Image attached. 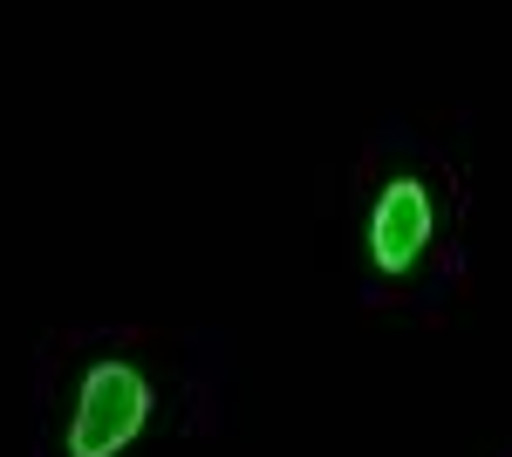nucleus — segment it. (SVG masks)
<instances>
[{
    "label": "nucleus",
    "instance_id": "nucleus-1",
    "mask_svg": "<svg viewBox=\"0 0 512 457\" xmlns=\"http://www.w3.org/2000/svg\"><path fill=\"white\" fill-rule=\"evenodd\" d=\"M151 417V389L130 362H96L82 382L76 423H69V457H117Z\"/></svg>",
    "mask_w": 512,
    "mask_h": 457
},
{
    "label": "nucleus",
    "instance_id": "nucleus-2",
    "mask_svg": "<svg viewBox=\"0 0 512 457\" xmlns=\"http://www.w3.org/2000/svg\"><path fill=\"white\" fill-rule=\"evenodd\" d=\"M424 239H431V198H424V185H417V178H396V185L383 191V205H376V226H369L376 267H383V273L417 267Z\"/></svg>",
    "mask_w": 512,
    "mask_h": 457
}]
</instances>
